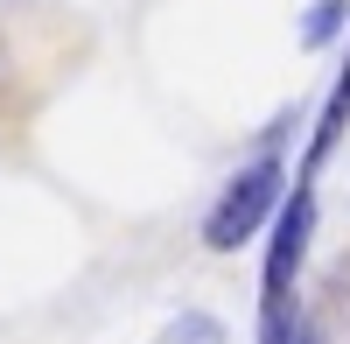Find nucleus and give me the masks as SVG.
<instances>
[{"instance_id":"1","label":"nucleus","mask_w":350,"mask_h":344,"mask_svg":"<svg viewBox=\"0 0 350 344\" xmlns=\"http://www.w3.org/2000/svg\"><path fill=\"white\" fill-rule=\"evenodd\" d=\"M273 204H280V162L259 155L252 169H239V176L224 183V197L211 204V218H203V246H211V253H239L259 225H267Z\"/></svg>"},{"instance_id":"2","label":"nucleus","mask_w":350,"mask_h":344,"mask_svg":"<svg viewBox=\"0 0 350 344\" xmlns=\"http://www.w3.org/2000/svg\"><path fill=\"white\" fill-rule=\"evenodd\" d=\"M308 232H315V197L295 190L273 218V246H267V295H259V309H287V295H295V274L308 260Z\"/></svg>"},{"instance_id":"3","label":"nucleus","mask_w":350,"mask_h":344,"mask_svg":"<svg viewBox=\"0 0 350 344\" xmlns=\"http://www.w3.org/2000/svg\"><path fill=\"white\" fill-rule=\"evenodd\" d=\"M343 120H350V64H343V77H336V92H329V106H323V127H315V148H308V169L323 162L329 148H336V134H343Z\"/></svg>"},{"instance_id":"4","label":"nucleus","mask_w":350,"mask_h":344,"mask_svg":"<svg viewBox=\"0 0 350 344\" xmlns=\"http://www.w3.org/2000/svg\"><path fill=\"white\" fill-rule=\"evenodd\" d=\"M161 344H224V330H217V317H203V309H183V317L161 330Z\"/></svg>"},{"instance_id":"5","label":"nucleus","mask_w":350,"mask_h":344,"mask_svg":"<svg viewBox=\"0 0 350 344\" xmlns=\"http://www.w3.org/2000/svg\"><path fill=\"white\" fill-rule=\"evenodd\" d=\"M295 344H323V330H315V323H295Z\"/></svg>"}]
</instances>
